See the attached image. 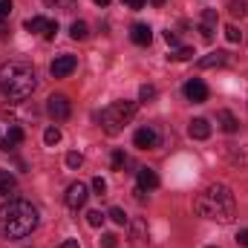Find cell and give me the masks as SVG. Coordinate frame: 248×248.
<instances>
[{
	"mask_svg": "<svg viewBox=\"0 0 248 248\" xmlns=\"http://www.w3.org/2000/svg\"><path fill=\"white\" fill-rule=\"evenodd\" d=\"M38 228V208L26 199H9L0 208V237L23 240Z\"/></svg>",
	"mask_w": 248,
	"mask_h": 248,
	"instance_id": "6da1fadb",
	"label": "cell"
},
{
	"mask_svg": "<svg viewBox=\"0 0 248 248\" xmlns=\"http://www.w3.org/2000/svg\"><path fill=\"white\" fill-rule=\"evenodd\" d=\"M193 208L199 217L205 219H214V222H231L237 217V199L231 193L228 185H211L205 187L196 199H193Z\"/></svg>",
	"mask_w": 248,
	"mask_h": 248,
	"instance_id": "7a4b0ae2",
	"label": "cell"
},
{
	"mask_svg": "<svg viewBox=\"0 0 248 248\" xmlns=\"http://www.w3.org/2000/svg\"><path fill=\"white\" fill-rule=\"evenodd\" d=\"M38 87V78H35V69L32 63L26 61H6L0 66V93L12 101H23L35 93Z\"/></svg>",
	"mask_w": 248,
	"mask_h": 248,
	"instance_id": "3957f363",
	"label": "cell"
},
{
	"mask_svg": "<svg viewBox=\"0 0 248 248\" xmlns=\"http://www.w3.org/2000/svg\"><path fill=\"white\" fill-rule=\"evenodd\" d=\"M133 116H136V101H113V104H107L98 113V122L104 127V133L116 136V133H122L124 127L130 124Z\"/></svg>",
	"mask_w": 248,
	"mask_h": 248,
	"instance_id": "277c9868",
	"label": "cell"
},
{
	"mask_svg": "<svg viewBox=\"0 0 248 248\" xmlns=\"http://www.w3.org/2000/svg\"><path fill=\"white\" fill-rule=\"evenodd\" d=\"M23 29H26V32H35V35H41V38H46V41H52V38L58 35V23L49 20V17H41V15L26 17V20H23Z\"/></svg>",
	"mask_w": 248,
	"mask_h": 248,
	"instance_id": "5b68a950",
	"label": "cell"
},
{
	"mask_svg": "<svg viewBox=\"0 0 248 248\" xmlns=\"http://www.w3.org/2000/svg\"><path fill=\"white\" fill-rule=\"evenodd\" d=\"M159 141H162V136H159V130L156 127H139L136 133H133V144L139 147V150H156L159 147Z\"/></svg>",
	"mask_w": 248,
	"mask_h": 248,
	"instance_id": "8992f818",
	"label": "cell"
},
{
	"mask_svg": "<svg viewBox=\"0 0 248 248\" xmlns=\"http://www.w3.org/2000/svg\"><path fill=\"white\" fill-rule=\"evenodd\" d=\"M182 93H185L187 101H193V104H205L208 95H211V90H208V84L202 78H190L185 87H182Z\"/></svg>",
	"mask_w": 248,
	"mask_h": 248,
	"instance_id": "52a82bcc",
	"label": "cell"
},
{
	"mask_svg": "<svg viewBox=\"0 0 248 248\" xmlns=\"http://www.w3.org/2000/svg\"><path fill=\"white\" fill-rule=\"evenodd\" d=\"M87 185L84 182H72V185L66 187V196H63V202H66V208L69 211H78V208H84L87 205Z\"/></svg>",
	"mask_w": 248,
	"mask_h": 248,
	"instance_id": "ba28073f",
	"label": "cell"
},
{
	"mask_svg": "<svg viewBox=\"0 0 248 248\" xmlns=\"http://www.w3.org/2000/svg\"><path fill=\"white\" fill-rule=\"evenodd\" d=\"M46 113H49L55 122H66L69 113H72L69 98H66V95H49V101H46Z\"/></svg>",
	"mask_w": 248,
	"mask_h": 248,
	"instance_id": "9c48e42d",
	"label": "cell"
},
{
	"mask_svg": "<svg viewBox=\"0 0 248 248\" xmlns=\"http://www.w3.org/2000/svg\"><path fill=\"white\" fill-rule=\"evenodd\" d=\"M75 66H78V58L75 55H58L52 66H49V72L55 75V78H66V75H72L75 72Z\"/></svg>",
	"mask_w": 248,
	"mask_h": 248,
	"instance_id": "30bf717a",
	"label": "cell"
},
{
	"mask_svg": "<svg viewBox=\"0 0 248 248\" xmlns=\"http://www.w3.org/2000/svg\"><path fill=\"white\" fill-rule=\"evenodd\" d=\"M217 12L214 9H205L202 12V20H199V32H202V41H214V32H217Z\"/></svg>",
	"mask_w": 248,
	"mask_h": 248,
	"instance_id": "8fae6325",
	"label": "cell"
},
{
	"mask_svg": "<svg viewBox=\"0 0 248 248\" xmlns=\"http://www.w3.org/2000/svg\"><path fill=\"white\" fill-rule=\"evenodd\" d=\"M130 41H133L136 46H150V41H153V29H150L147 23H133V29H130Z\"/></svg>",
	"mask_w": 248,
	"mask_h": 248,
	"instance_id": "7c38bea8",
	"label": "cell"
},
{
	"mask_svg": "<svg viewBox=\"0 0 248 248\" xmlns=\"http://www.w3.org/2000/svg\"><path fill=\"white\" fill-rule=\"evenodd\" d=\"M136 182H139L141 190H156V187H159V173H156L153 168H139Z\"/></svg>",
	"mask_w": 248,
	"mask_h": 248,
	"instance_id": "4fadbf2b",
	"label": "cell"
},
{
	"mask_svg": "<svg viewBox=\"0 0 248 248\" xmlns=\"http://www.w3.org/2000/svg\"><path fill=\"white\" fill-rule=\"evenodd\" d=\"M127 225H130V243H133V246H144V243H147V234H150V231H147V222H144V219H133V222H127Z\"/></svg>",
	"mask_w": 248,
	"mask_h": 248,
	"instance_id": "5bb4252c",
	"label": "cell"
},
{
	"mask_svg": "<svg viewBox=\"0 0 248 248\" xmlns=\"http://www.w3.org/2000/svg\"><path fill=\"white\" fill-rule=\"evenodd\" d=\"M26 136H23V130L15 124V127H9V133H6V139H0V150H12V147H17L20 141H23Z\"/></svg>",
	"mask_w": 248,
	"mask_h": 248,
	"instance_id": "9a60e30c",
	"label": "cell"
},
{
	"mask_svg": "<svg viewBox=\"0 0 248 248\" xmlns=\"http://www.w3.org/2000/svg\"><path fill=\"white\" fill-rule=\"evenodd\" d=\"M187 133H190V139H208L211 136V122L208 119H193L190 122V127H187Z\"/></svg>",
	"mask_w": 248,
	"mask_h": 248,
	"instance_id": "2e32d148",
	"label": "cell"
},
{
	"mask_svg": "<svg viewBox=\"0 0 248 248\" xmlns=\"http://www.w3.org/2000/svg\"><path fill=\"white\" fill-rule=\"evenodd\" d=\"M217 122H219V127H222L225 133H237V130H240V122H237V116H234L231 110H219V113H217Z\"/></svg>",
	"mask_w": 248,
	"mask_h": 248,
	"instance_id": "e0dca14e",
	"label": "cell"
},
{
	"mask_svg": "<svg viewBox=\"0 0 248 248\" xmlns=\"http://www.w3.org/2000/svg\"><path fill=\"white\" fill-rule=\"evenodd\" d=\"M228 61V52H211L205 58H199V69H214V66H222Z\"/></svg>",
	"mask_w": 248,
	"mask_h": 248,
	"instance_id": "ac0fdd59",
	"label": "cell"
},
{
	"mask_svg": "<svg viewBox=\"0 0 248 248\" xmlns=\"http://www.w3.org/2000/svg\"><path fill=\"white\" fill-rule=\"evenodd\" d=\"M15 187H17V179L9 170H0V196H9Z\"/></svg>",
	"mask_w": 248,
	"mask_h": 248,
	"instance_id": "d6986e66",
	"label": "cell"
},
{
	"mask_svg": "<svg viewBox=\"0 0 248 248\" xmlns=\"http://www.w3.org/2000/svg\"><path fill=\"white\" fill-rule=\"evenodd\" d=\"M196 52H193V46H179V49H173L170 55H168V61H190Z\"/></svg>",
	"mask_w": 248,
	"mask_h": 248,
	"instance_id": "ffe728a7",
	"label": "cell"
},
{
	"mask_svg": "<svg viewBox=\"0 0 248 248\" xmlns=\"http://www.w3.org/2000/svg\"><path fill=\"white\" fill-rule=\"evenodd\" d=\"M69 35H72V38H75V41H84V38H87V35H90V26H87V23H84V20H75V23H72V26H69Z\"/></svg>",
	"mask_w": 248,
	"mask_h": 248,
	"instance_id": "44dd1931",
	"label": "cell"
},
{
	"mask_svg": "<svg viewBox=\"0 0 248 248\" xmlns=\"http://www.w3.org/2000/svg\"><path fill=\"white\" fill-rule=\"evenodd\" d=\"M44 3H46V6H52V9H58V12H72L78 0H44Z\"/></svg>",
	"mask_w": 248,
	"mask_h": 248,
	"instance_id": "7402d4cb",
	"label": "cell"
},
{
	"mask_svg": "<svg viewBox=\"0 0 248 248\" xmlns=\"http://www.w3.org/2000/svg\"><path fill=\"white\" fill-rule=\"evenodd\" d=\"M44 141H46L49 147H55V144L61 141V130H58V127H46V130H44Z\"/></svg>",
	"mask_w": 248,
	"mask_h": 248,
	"instance_id": "603a6c76",
	"label": "cell"
},
{
	"mask_svg": "<svg viewBox=\"0 0 248 248\" xmlns=\"http://www.w3.org/2000/svg\"><path fill=\"white\" fill-rule=\"evenodd\" d=\"M156 95H159V90H156L153 84H144V87L139 90V101H153Z\"/></svg>",
	"mask_w": 248,
	"mask_h": 248,
	"instance_id": "cb8c5ba5",
	"label": "cell"
},
{
	"mask_svg": "<svg viewBox=\"0 0 248 248\" xmlns=\"http://www.w3.org/2000/svg\"><path fill=\"white\" fill-rule=\"evenodd\" d=\"M81 165H84V156H81L78 150H69V153H66V168H72V170H78Z\"/></svg>",
	"mask_w": 248,
	"mask_h": 248,
	"instance_id": "d4e9b609",
	"label": "cell"
},
{
	"mask_svg": "<svg viewBox=\"0 0 248 248\" xmlns=\"http://www.w3.org/2000/svg\"><path fill=\"white\" fill-rule=\"evenodd\" d=\"M107 217H110L116 225H127V222H130V219H127V214H124L122 208H110V214H107Z\"/></svg>",
	"mask_w": 248,
	"mask_h": 248,
	"instance_id": "484cf974",
	"label": "cell"
},
{
	"mask_svg": "<svg viewBox=\"0 0 248 248\" xmlns=\"http://www.w3.org/2000/svg\"><path fill=\"white\" fill-rule=\"evenodd\" d=\"M113 170H124V165H127V156H124V150H113Z\"/></svg>",
	"mask_w": 248,
	"mask_h": 248,
	"instance_id": "4316f807",
	"label": "cell"
},
{
	"mask_svg": "<svg viewBox=\"0 0 248 248\" xmlns=\"http://www.w3.org/2000/svg\"><path fill=\"white\" fill-rule=\"evenodd\" d=\"M225 38H228L231 44H240V41H243V32H240V29L231 23V26H225Z\"/></svg>",
	"mask_w": 248,
	"mask_h": 248,
	"instance_id": "83f0119b",
	"label": "cell"
},
{
	"mask_svg": "<svg viewBox=\"0 0 248 248\" xmlns=\"http://www.w3.org/2000/svg\"><path fill=\"white\" fill-rule=\"evenodd\" d=\"M104 219H107V217H104L101 211H90V214H87V222H90L93 228H98V225H104Z\"/></svg>",
	"mask_w": 248,
	"mask_h": 248,
	"instance_id": "f1b7e54d",
	"label": "cell"
},
{
	"mask_svg": "<svg viewBox=\"0 0 248 248\" xmlns=\"http://www.w3.org/2000/svg\"><path fill=\"white\" fill-rule=\"evenodd\" d=\"M228 9H231V15H234V17H243V15H246V3H243V0H231V3H228Z\"/></svg>",
	"mask_w": 248,
	"mask_h": 248,
	"instance_id": "f546056e",
	"label": "cell"
},
{
	"mask_svg": "<svg viewBox=\"0 0 248 248\" xmlns=\"http://www.w3.org/2000/svg\"><path fill=\"white\" fill-rule=\"evenodd\" d=\"M93 190H95L98 196H104V193H107V182H104L101 176H95V179H93Z\"/></svg>",
	"mask_w": 248,
	"mask_h": 248,
	"instance_id": "4dcf8cb0",
	"label": "cell"
},
{
	"mask_svg": "<svg viewBox=\"0 0 248 248\" xmlns=\"http://www.w3.org/2000/svg\"><path fill=\"white\" fill-rule=\"evenodd\" d=\"M119 246V237H116V234H104V237H101V248H116Z\"/></svg>",
	"mask_w": 248,
	"mask_h": 248,
	"instance_id": "1f68e13d",
	"label": "cell"
},
{
	"mask_svg": "<svg viewBox=\"0 0 248 248\" xmlns=\"http://www.w3.org/2000/svg\"><path fill=\"white\" fill-rule=\"evenodd\" d=\"M0 119H3V122H15V110H12L9 104H6V107H0Z\"/></svg>",
	"mask_w": 248,
	"mask_h": 248,
	"instance_id": "d6a6232c",
	"label": "cell"
},
{
	"mask_svg": "<svg viewBox=\"0 0 248 248\" xmlns=\"http://www.w3.org/2000/svg\"><path fill=\"white\" fill-rule=\"evenodd\" d=\"M9 15H12V0H0V17L6 20Z\"/></svg>",
	"mask_w": 248,
	"mask_h": 248,
	"instance_id": "836d02e7",
	"label": "cell"
},
{
	"mask_svg": "<svg viewBox=\"0 0 248 248\" xmlns=\"http://www.w3.org/2000/svg\"><path fill=\"white\" fill-rule=\"evenodd\" d=\"M165 41H168V46H176V44H179V38H176V32H170V29L165 32Z\"/></svg>",
	"mask_w": 248,
	"mask_h": 248,
	"instance_id": "e575fe53",
	"label": "cell"
},
{
	"mask_svg": "<svg viewBox=\"0 0 248 248\" xmlns=\"http://www.w3.org/2000/svg\"><path fill=\"white\" fill-rule=\"evenodd\" d=\"M122 3L127 9H141V6H144V0H122Z\"/></svg>",
	"mask_w": 248,
	"mask_h": 248,
	"instance_id": "d590c367",
	"label": "cell"
},
{
	"mask_svg": "<svg viewBox=\"0 0 248 248\" xmlns=\"http://www.w3.org/2000/svg\"><path fill=\"white\" fill-rule=\"evenodd\" d=\"M237 243H240V246H246V248H248V228H243V231L237 234Z\"/></svg>",
	"mask_w": 248,
	"mask_h": 248,
	"instance_id": "8d00e7d4",
	"label": "cell"
},
{
	"mask_svg": "<svg viewBox=\"0 0 248 248\" xmlns=\"http://www.w3.org/2000/svg\"><path fill=\"white\" fill-rule=\"evenodd\" d=\"M58 248H81V246H78V240H63Z\"/></svg>",
	"mask_w": 248,
	"mask_h": 248,
	"instance_id": "74e56055",
	"label": "cell"
},
{
	"mask_svg": "<svg viewBox=\"0 0 248 248\" xmlns=\"http://www.w3.org/2000/svg\"><path fill=\"white\" fill-rule=\"evenodd\" d=\"M6 35H9V23L0 17V38H6Z\"/></svg>",
	"mask_w": 248,
	"mask_h": 248,
	"instance_id": "f35d334b",
	"label": "cell"
},
{
	"mask_svg": "<svg viewBox=\"0 0 248 248\" xmlns=\"http://www.w3.org/2000/svg\"><path fill=\"white\" fill-rule=\"evenodd\" d=\"M95 3H98V6H110V0H95Z\"/></svg>",
	"mask_w": 248,
	"mask_h": 248,
	"instance_id": "ab89813d",
	"label": "cell"
},
{
	"mask_svg": "<svg viewBox=\"0 0 248 248\" xmlns=\"http://www.w3.org/2000/svg\"><path fill=\"white\" fill-rule=\"evenodd\" d=\"M153 6H165V0H153Z\"/></svg>",
	"mask_w": 248,
	"mask_h": 248,
	"instance_id": "60d3db41",
	"label": "cell"
},
{
	"mask_svg": "<svg viewBox=\"0 0 248 248\" xmlns=\"http://www.w3.org/2000/svg\"><path fill=\"white\" fill-rule=\"evenodd\" d=\"M208 248H217V246H208Z\"/></svg>",
	"mask_w": 248,
	"mask_h": 248,
	"instance_id": "b9f144b4",
	"label": "cell"
}]
</instances>
